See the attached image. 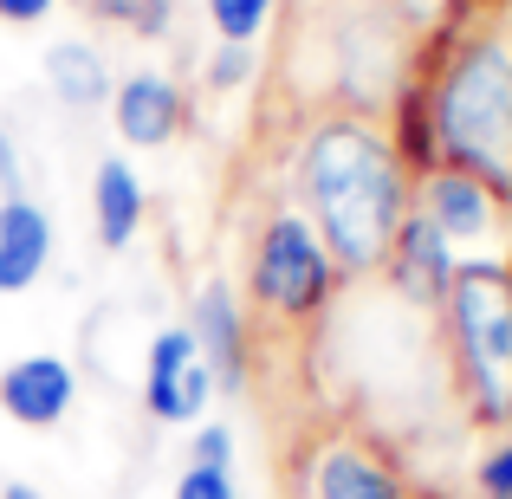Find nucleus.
Instances as JSON below:
<instances>
[{"label":"nucleus","instance_id":"nucleus-1","mask_svg":"<svg viewBox=\"0 0 512 499\" xmlns=\"http://www.w3.org/2000/svg\"><path fill=\"white\" fill-rule=\"evenodd\" d=\"M299 188L331 266L350 279L383 273L396 227L409 221V175L396 143L363 117H325L299 150Z\"/></svg>","mask_w":512,"mask_h":499},{"label":"nucleus","instance_id":"nucleus-2","mask_svg":"<svg viewBox=\"0 0 512 499\" xmlns=\"http://www.w3.org/2000/svg\"><path fill=\"white\" fill-rule=\"evenodd\" d=\"M435 143L493 195H512V46L474 39L435 85Z\"/></svg>","mask_w":512,"mask_h":499},{"label":"nucleus","instance_id":"nucleus-3","mask_svg":"<svg viewBox=\"0 0 512 499\" xmlns=\"http://www.w3.org/2000/svg\"><path fill=\"white\" fill-rule=\"evenodd\" d=\"M441 305H448L454 363H461V383L474 396V415L512 422V266L461 260Z\"/></svg>","mask_w":512,"mask_h":499},{"label":"nucleus","instance_id":"nucleus-4","mask_svg":"<svg viewBox=\"0 0 512 499\" xmlns=\"http://www.w3.org/2000/svg\"><path fill=\"white\" fill-rule=\"evenodd\" d=\"M253 305L273 318H312L325 312L331 286H338V266H331L325 240L312 234V221H305L299 208H279L273 221L260 227V240H253Z\"/></svg>","mask_w":512,"mask_h":499},{"label":"nucleus","instance_id":"nucleus-5","mask_svg":"<svg viewBox=\"0 0 512 499\" xmlns=\"http://www.w3.org/2000/svg\"><path fill=\"white\" fill-rule=\"evenodd\" d=\"M208 402H214V370L201 363L188 325L156 331L150 363H143V409H150L156 422H169V428H188V422H201Z\"/></svg>","mask_w":512,"mask_h":499},{"label":"nucleus","instance_id":"nucleus-6","mask_svg":"<svg viewBox=\"0 0 512 499\" xmlns=\"http://www.w3.org/2000/svg\"><path fill=\"white\" fill-rule=\"evenodd\" d=\"M299 499H409V480H402L396 461H383L370 441L331 435L305 454Z\"/></svg>","mask_w":512,"mask_h":499},{"label":"nucleus","instance_id":"nucleus-7","mask_svg":"<svg viewBox=\"0 0 512 499\" xmlns=\"http://www.w3.org/2000/svg\"><path fill=\"white\" fill-rule=\"evenodd\" d=\"M78 402V376L52 350H26L0 370V415L20 428H59Z\"/></svg>","mask_w":512,"mask_h":499},{"label":"nucleus","instance_id":"nucleus-8","mask_svg":"<svg viewBox=\"0 0 512 499\" xmlns=\"http://www.w3.org/2000/svg\"><path fill=\"white\" fill-rule=\"evenodd\" d=\"M188 337H195L201 363L214 370V389H240L247 383V312H240V299H234L227 279H208V286L195 292Z\"/></svg>","mask_w":512,"mask_h":499},{"label":"nucleus","instance_id":"nucleus-9","mask_svg":"<svg viewBox=\"0 0 512 499\" xmlns=\"http://www.w3.org/2000/svg\"><path fill=\"white\" fill-rule=\"evenodd\" d=\"M389 279H396V292L402 299H415V305H441L448 299V286H454V240L441 234L435 221H422V214L409 208V221L396 227V247H389Z\"/></svg>","mask_w":512,"mask_h":499},{"label":"nucleus","instance_id":"nucleus-10","mask_svg":"<svg viewBox=\"0 0 512 499\" xmlns=\"http://www.w3.org/2000/svg\"><path fill=\"white\" fill-rule=\"evenodd\" d=\"M111 124L130 150H163V143L182 130V91L163 72H130L124 85L111 91Z\"/></svg>","mask_w":512,"mask_h":499},{"label":"nucleus","instance_id":"nucleus-11","mask_svg":"<svg viewBox=\"0 0 512 499\" xmlns=\"http://www.w3.org/2000/svg\"><path fill=\"white\" fill-rule=\"evenodd\" d=\"M52 260V214L33 195H7L0 201V299L39 286Z\"/></svg>","mask_w":512,"mask_h":499},{"label":"nucleus","instance_id":"nucleus-12","mask_svg":"<svg viewBox=\"0 0 512 499\" xmlns=\"http://www.w3.org/2000/svg\"><path fill=\"white\" fill-rule=\"evenodd\" d=\"M143 214H150V195H143L137 169H130L124 156H104V163L91 169V227H98V247L124 253L130 240H137Z\"/></svg>","mask_w":512,"mask_h":499},{"label":"nucleus","instance_id":"nucleus-13","mask_svg":"<svg viewBox=\"0 0 512 499\" xmlns=\"http://www.w3.org/2000/svg\"><path fill=\"white\" fill-rule=\"evenodd\" d=\"M422 221H435L448 240H480L493 227V188L487 182H474L467 169H448L441 163L435 175L422 182Z\"/></svg>","mask_w":512,"mask_h":499},{"label":"nucleus","instance_id":"nucleus-14","mask_svg":"<svg viewBox=\"0 0 512 499\" xmlns=\"http://www.w3.org/2000/svg\"><path fill=\"white\" fill-rule=\"evenodd\" d=\"M46 85L59 91V104H72V111H98V104L111 98V72H104L98 46H85V39H59V46L46 52Z\"/></svg>","mask_w":512,"mask_h":499},{"label":"nucleus","instance_id":"nucleus-15","mask_svg":"<svg viewBox=\"0 0 512 499\" xmlns=\"http://www.w3.org/2000/svg\"><path fill=\"white\" fill-rule=\"evenodd\" d=\"M273 20V0H208V26L221 33V46H253Z\"/></svg>","mask_w":512,"mask_h":499},{"label":"nucleus","instance_id":"nucleus-16","mask_svg":"<svg viewBox=\"0 0 512 499\" xmlns=\"http://www.w3.org/2000/svg\"><path fill=\"white\" fill-rule=\"evenodd\" d=\"M169 499H234V467H221V461H188Z\"/></svg>","mask_w":512,"mask_h":499},{"label":"nucleus","instance_id":"nucleus-17","mask_svg":"<svg viewBox=\"0 0 512 499\" xmlns=\"http://www.w3.org/2000/svg\"><path fill=\"white\" fill-rule=\"evenodd\" d=\"M85 7H98L104 20H124L130 33H163L169 26V0H85Z\"/></svg>","mask_w":512,"mask_h":499},{"label":"nucleus","instance_id":"nucleus-18","mask_svg":"<svg viewBox=\"0 0 512 499\" xmlns=\"http://www.w3.org/2000/svg\"><path fill=\"white\" fill-rule=\"evenodd\" d=\"M474 493H480V499H512V435L500 441V448L480 454V467H474Z\"/></svg>","mask_w":512,"mask_h":499},{"label":"nucleus","instance_id":"nucleus-19","mask_svg":"<svg viewBox=\"0 0 512 499\" xmlns=\"http://www.w3.org/2000/svg\"><path fill=\"white\" fill-rule=\"evenodd\" d=\"M188 461H221V467H234V428H227V422H201V435L188 441Z\"/></svg>","mask_w":512,"mask_h":499},{"label":"nucleus","instance_id":"nucleus-20","mask_svg":"<svg viewBox=\"0 0 512 499\" xmlns=\"http://www.w3.org/2000/svg\"><path fill=\"white\" fill-rule=\"evenodd\" d=\"M247 72H253V46H221V52H214V65H208L214 85H240Z\"/></svg>","mask_w":512,"mask_h":499},{"label":"nucleus","instance_id":"nucleus-21","mask_svg":"<svg viewBox=\"0 0 512 499\" xmlns=\"http://www.w3.org/2000/svg\"><path fill=\"white\" fill-rule=\"evenodd\" d=\"M52 7H59V0H0V20L7 26H33V20H46Z\"/></svg>","mask_w":512,"mask_h":499},{"label":"nucleus","instance_id":"nucleus-22","mask_svg":"<svg viewBox=\"0 0 512 499\" xmlns=\"http://www.w3.org/2000/svg\"><path fill=\"white\" fill-rule=\"evenodd\" d=\"M20 195V150H13V137L0 130V201Z\"/></svg>","mask_w":512,"mask_h":499},{"label":"nucleus","instance_id":"nucleus-23","mask_svg":"<svg viewBox=\"0 0 512 499\" xmlns=\"http://www.w3.org/2000/svg\"><path fill=\"white\" fill-rule=\"evenodd\" d=\"M0 499H46V493H39L33 480H7V487H0Z\"/></svg>","mask_w":512,"mask_h":499}]
</instances>
